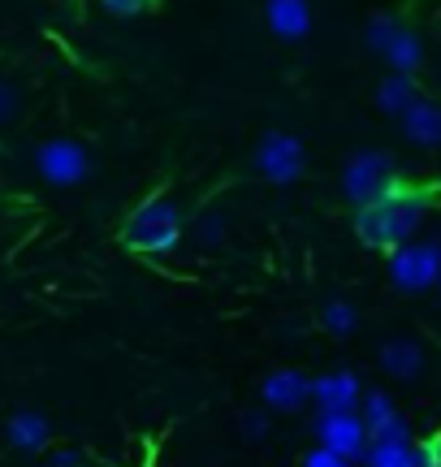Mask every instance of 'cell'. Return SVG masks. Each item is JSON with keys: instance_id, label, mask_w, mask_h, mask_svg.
<instances>
[{"instance_id": "5b68a950", "label": "cell", "mask_w": 441, "mask_h": 467, "mask_svg": "<svg viewBox=\"0 0 441 467\" xmlns=\"http://www.w3.org/2000/svg\"><path fill=\"white\" fill-rule=\"evenodd\" d=\"M91 151L78 143V139H44L35 148V173L48 186H83L91 178Z\"/></svg>"}, {"instance_id": "9c48e42d", "label": "cell", "mask_w": 441, "mask_h": 467, "mask_svg": "<svg viewBox=\"0 0 441 467\" xmlns=\"http://www.w3.org/2000/svg\"><path fill=\"white\" fill-rule=\"evenodd\" d=\"M364 385L351 368H333V372H324L312 381V402H316V411H359V402H364Z\"/></svg>"}, {"instance_id": "3957f363", "label": "cell", "mask_w": 441, "mask_h": 467, "mask_svg": "<svg viewBox=\"0 0 441 467\" xmlns=\"http://www.w3.org/2000/svg\"><path fill=\"white\" fill-rule=\"evenodd\" d=\"M398 182H403V173H398V165H394V156L385 148L355 151V156L346 161V169H342V195L351 203V213L364 208V203L381 200V195L394 191Z\"/></svg>"}, {"instance_id": "52a82bcc", "label": "cell", "mask_w": 441, "mask_h": 467, "mask_svg": "<svg viewBox=\"0 0 441 467\" xmlns=\"http://www.w3.org/2000/svg\"><path fill=\"white\" fill-rule=\"evenodd\" d=\"M255 169H260V178H269L272 186L299 182V173H303V143L290 130H269L255 143Z\"/></svg>"}, {"instance_id": "7c38bea8", "label": "cell", "mask_w": 441, "mask_h": 467, "mask_svg": "<svg viewBox=\"0 0 441 467\" xmlns=\"http://www.w3.org/2000/svg\"><path fill=\"white\" fill-rule=\"evenodd\" d=\"M398 121H403V134H407L415 148H441V100H428L425 96L420 104H411Z\"/></svg>"}, {"instance_id": "d6986e66", "label": "cell", "mask_w": 441, "mask_h": 467, "mask_svg": "<svg viewBox=\"0 0 441 467\" xmlns=\"http://www.w3.org/2000/svg\"><path fill=\"white\" fill-rule=\"evenodd\" d=\"M195 238H200V247H217L220 238H225V217L220 213H204L200 225H195Z\"/></svg>"}, {"instance_id": "603a6c76", "label": "cell", "mask_w": 441, "mask_h": 467, "mask_svg": "<svg viewBox=\"0 0 441 467\" xmlns=\"http://www.w3.org/2000/svg\"><path fill=\"white\" fill-rule=\"evenodd\" d=\"M17 109H22V91H17V83L0 78V126H5V121H14Z\"/></svg>"}, {"instance_id": "cb8c5ba5", "label": "cell", "mask_w": 441, "mask_h": 467, "mask_svg": "<svg viewBox=\"0 0 441 467\" xmlns=\"http://www.w3.org/2000/svg\"><path fill=\"white\" fill-rule=\"evenodd\" d=\"M44 467H87V463H83V454L78 451H56Z\"/></svg>"}, {"instance_id": "7402d4cb", "label": "cell", "mask_w": 441, "mask_h": 467, "mask_svg": "<svg viewBox=\"0 0 441 467\" xmlns=\"http://www.w3.org/2000/svg\"><path fill=\"white\" fill-rule=\"evenodd\" d=\"M269 424H272V411H269V407H255V411H247V416L238 420V429L251 437V441H260V437L269 433Z\"/></svg>"}, {"instance_id": "44dd1931", "label": "cell", "mask_w": 441, "mask_h": 467, "mask_svg": "<svg viewBox=\"0 0 441 467\" xmlns=\"http://www.w3.org/2000/svg\"><path fill=\"white\" fill-rule=\"evenodd\" d=\"M303 467H355V459L329 451V446H312V451L303 454Z\"/></svg>"}, {"instance_id": "d4e9b609", "label": "cell", "mask_w": 441, "mask_h": 467, "mask_svg": "<svg viewBox=\"0 0 441 467\" xmlns=\"http://www.w3.org/2000/svg\"><path fill=\"white\" fill-rule=\"evenodd\" d=\"M415 467H441V459L428 451V446H420V463H415Z\"/></svg>"}, {"instance_id": "ffe728a7", "label": "cell", "mask_w": 441, "mask_h": 467, "mask_svg": "<svg viewBox=\"0 0 441 467\" xmlns=\"http://www.w3.org/2000/svg\"><path fill=\"white\" fill-rule=\"evenodd\" d=\"M100 9L108 17H138L148 9H156V0H100Z\"/></svg>"}, {"instance_id": "8fae6325", "label": "cell", "mask_w": 441, "mask_h": 467, "mask_svg": "<svg viewBox=\"0 0 441 467\" xmlns=\"http://www.w3.org/2000/svg\"><path fill=\"white\" fill-rule=\"evenodd\" d=\"M5 437H9V446L22 454H39L48 451L52 441V424L39 411H31V407H22V411H14V416L5 420Z\"/></svg>"}, {"instance_id": "4fadbf2b", "label": "cell", "mask_w": 441, "mask_h": 467, "mask_svg": "<svg viewBox=\"0 0 441 467\" xmlns=\"http://www.w3.org/2000/svg\"><path fill=\"white\" fill-rule=\"evenodd\" d=\"M264 17H269L277 39H307V31H312V5L307 0H269Z\"/></svg>"}, {"instance_id": "277c9868", "label": "cell", "mask_w": 441, "mask_h": 467, "mask_svg": "<svg viewBox=\"0 0 441 467\" xmlns=\"http://www.w3.org/2000/svg\"><path fill=\"white\" fill-rule=\"evenodd\" d=\"M364 39H368V48H373L394 74H420V66H425V44H420V35L411 31L403 17H394V14L368 17Z\"/></svg>"}, {"instance_id": "9a60e30c", "label": "cell", "mask_w": 441, "mask_h": 467, "mask_svg": "<svg viewBox=\"0 0 441 467\" xmlns=\"http://www.w3.org/2000/svg\"><path fill=\"white\" fill-rule=\"evenodd\" d=\"M420 100H425V91L415 83V74H394L390 69V78L376 87V109L390 117H403L411 104H420Z\"/></svg>"}, {"instance_id": "e0dca14e", "label": "cell", "mask_w": 441, "mask_h": 467, "mask_svg": "<svg viewBox=\"0 0 441 467\" xmlns=\"http://www.w3.org/2000/svg\"><path fill=\"white\" fill-rule=\"evenodd\" d=\"M321 325L329 329L333 337H351L359 329V312H355V303H346V299H324L321 303Z\"/></svg>"}, {"instance_id": "4316f807", "label": "cell", "mask_w": 441, "mask_h": 467, "mask_svg": "<svg viewBox=\"0 0 441 467\" xmlns=\"http://www.w3.org/2000/svg\"><path fill=\"white\" fill-rule=\"evenodd\" d=\"M437 285H441V282H437Z\"/></svg>"}, {"instance_id": "5bb4252c", "label": "cell", "mask_w": 441, "mask_h": 467, "mask_svg": "<svg viewBox=\"0 0 441 467\" xmlns=\"http://www.w3.org/2000/svg\"><path fill=\"white\" fill-rule=\"evenodd\" d=\"M381 368L390 372L394 381H415L425 372V350L415 347L411 337H390L381 347Z\"/></svg>"}, {"instance_id": "ac0fdd59", "label": "cell", "mask_w": 441, "mask_h": 467, "mask_svg": "<svg viewBox=\"0 0 441 467\" xmlns=\"http://www.w3.org/2000/svg\"><path fill=\"white\" fill-rule=\"evenodd\" d=\"M359 416H364L368 433H373V429H381L385 420L398 416V407H394L390 394H381V389H368V394H364V402H359Z\"/></svg>"}, {"instance_id": "ba28073f", "label": "cell", "mask_w": 441, "mask_h": 467, "mask_svg": "<svg viewBox=\"0 0 441 467\" xmlns=\"http://www.w3.org/2000/svg\"><path fill=\"white\" fill-rule=\"evenodd\" d=\"M316 446H329L359 463L373 446V433L359 411H316Z\"/></svg>"}, {"instance_id": "30bf717a", "label": "cell", "mask_w": 441, "mask_h": 467, "mask_svg": "<svg viewBox=\"0 0 441 467\" xmlns=\"http://www.w3.org/2000/svg\"><path fill=\"white\" fill-rule=\"evenodd\" d=\"M312 399V381H307L299 368H277L260 381V402L269 411H299Z\"/></svg>"}, {"instance_id": "7a4b0ae2", "label": "cell", "mask_w": 441, "mask_h": 467, "mask_svg": "<svg viewBox=\"0 0 441 467\" xmlns=\"http://www.w3.org/2000/svg\"><path fill=\"white\" fill-rule=\"evenodd\" d=\"M182 213L169 195H152L143 200L121 221V247L135 251V255H169L178 243H182Z\"/></svg>"}, {"instance_id": "2e32d148", "label": "cell", "mask_w": 441, "mask_h": 467, "mask_svg": "<svg viewBox=\"0 0 441 467\" xmlns=\"http://www.w3.org/2000/svg\"><path fill=\"white\" fill-rule=\"evenodd\" d=\"M364 467H415L420 463V446L411 441V446H390V441H373L368 454L359 459Z\"/></svg>"}, {"instance_id": "484cf974", "label": "cell", "mask_w": 441, "mask_h": 467, "mask_svg": "<svg viewBox=\"0 0 441 467\" xmlns=\"http://www.w3.org/2000/svg\"><path fill=\"white\" fill-rule=\"evenodd\" d=\"M428 451H433V454H437V459H441V433L433 437V441H428Z\"/></svg>"}, {"instance_id": "6da1fadb", "label": "cell", "mask_w": 441, "mask_h": 467, "mask_svg": "<svg viewBox=\"0 0 441 467\" xmlns=\"http://www.w3.org/2000/svg\"><path fill=\"white\" fill-rule=\"evenodd\" d=\"M437 191H441L437 182H411V178H403V182L394 186V191H385L381 200L364 203V208L351 213L355 238L364 247L385 251V255L398 247H407L411 238L420 234V225H425Z\"/></svg>"}, {"instance_id": "8992f818", "label": "cell", "mask_w": 441, "mask_h": 467, "mask_svg": "<svg viewBox=\"0 0 441 467\" xmlns=\"http://www.w3.org/2000/svg\"><path fill=\"white\" fill-rule=\"evenodd\" d=\"M390 282L403 295H420L428 285H437L441 282V243L411 238L407 247L390 251Z\"/></svg>"}]
</instances>
